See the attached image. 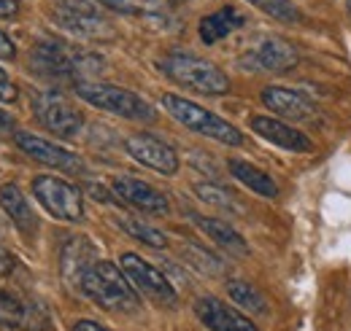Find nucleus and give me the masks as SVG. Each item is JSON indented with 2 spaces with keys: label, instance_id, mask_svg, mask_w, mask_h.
Wrapping results in <instances>:
<instances>
[{
  "label": "nucleus",
  "instance_id": "obj_33",
  "mask_svg": "<svg viewBox=\"0 0 351 331\" xmlns=\"http://www.w3.org/2000/svg\"><path fill=\"white\" fill-rule=\"evenodd\" d=\"M73 331H111V329H106V326H100L95 321H79V323H73Z\"/></svg>",
  "mask_w": 351,
  "mask_h": 331
},
{
  "label": "nucleus",
  "instance_id": "obj_11",
  "mask_svg": "<svg viewBox=\"0 0 351 331\" xmlns=\"http://www.w3.org/2000/svg\"><path fill=\"white\" fill-rule=\"evenodd\" d=\"M14 140H16V146H19L30 159H36V162H41V165H46V167L65 170V172H84V170H87L84 162H82L73 151H65V148H60V146L49 143V140L38 137V135L16 132V135H14Z\"/></svg>",
  "mask_w": 351,
  "mask_h": 331
},
{
  "label": "nucleus",
  "instance_id": "obj_6",
  "mask_svg": "<svg viewBox=\"0 0 351 331\" xmlns=\"http://www.w3.org/2000/svg\"><path fill=\"white\" fill-rule=\"evenodd\" d=\"M33 62L44 76H51V79H76V81H82L79 79L82 73L97 70V59L95 57L82 54L76 49H68V46L54 41L38 43L36 51H33Z\"/></svg>",
  "mask_w": 351,
  "mask_h": 331
},
{
  "label": "nucleus",
  "instance_id": "obj_14",
  "mask_svg": "<svg viewBox=\"0 0 351 331\" xmlns=\"http://www.w3.org/2000/svg\"><path fill=\"white\" fill-rule=\"evenodd\" d=\"M252 129L265 137L267 143L292 151V154H311L313 151V140L308 137L306 132L295 129L292 124H287L284 119H273V116H252Z\"/></svg>",
  "mask_w": 351,
  "mask_h": 331
},
{
  "label": "nucleus",
  "instance_id": "obj_25",
  "mask_svg": "<svg viewBox=\"0 0 351 331\" xmlns=\"http://www.w3.org/2000/svg\"><path fill=\"white\" fill-rule=\"evenodd\" d=\"M254 8H260L263 14L278 19V22H300V11L292 0H246Z\"/></svg>",
  "mask_w": 351,
  "mask_h": 331
},
{
  "label": "nucleus",
  "instance_id": "obj_34",
  "mask_svg": "<svg viewBox=\"0 0 351 331\" xmlns=\"http://www.w3.org/2000/svg\"><path fill=\"white\" fill-rule=\"evenodd\" d=\"M346 8H349V16H351V0H346Z\"/></svg>",
  "mask_w": 351,
  "mask_h": 331
},
{
  "label": "nucleus",
  "instance_id": "obj_35",
  "mask_svg": "<svg viewBox=\"0 0 351 331\" xmlns=\"http://www.w3.org/2000/svg\"><path fill=\"white\" fill-rule=\"evenodd\" d=\"M173 3H184V0H173Z\"/></svg>",
  "mask_w": 351,
  "mask_h": 331
},
{
  "label": "nucleus",
  "instance_id": "obj_24",
  "mask_svg": "<svg viewBox=\"0 0 351 331\" xmlns=\"http://www.w3.org/2000/svg\"><path fill=\"white\" fill-rule=\"evenodd\" d=\"M117 224H119L122 232H128L132 240H138V243H143V246H152V248H165V246H168V237H165L160 229H154V226H149V224H143V221H138V218L122 215Z\"/></svg>",
  "mask_w": 351,
  "mask_h": 331
},
{
  "label": "nucleus",
  "instance_id": "obj_12",
  "mask_svg": "<svg viewBox=\"0 0 351 331\" xmlns=\"http://www.w3.org/2000/svg\"><path fill=\"white\" fill-rule=\"evenodd\" d=\"M298 65V49L284 38H265L243 57V68L265 73H287Z\"/></svg>",
  "mask_w": 351,
  "mask_h": 331
},
{
  "label": "nucleus",
  "instance_id": "obj_28",
  "mask_svg": "<svg viewBox=\"0 0 351 331\" xmlns=\"http://www.w3.org/2000/svg\"><path fill=\"white\" fill-rule=\"evenodd\" d=\"M16 97H19V92H16L14 81L0 70V100L3 103H16Z\"/></svg>",
  "mask_w": 351,
  "mask_h": 331
},
{
  "label": "nucleus",
  "instance_id": "obj_19",
  "mask_svg": "<svg viewBox=\"0 0 351 331\" xmlns=\"http://www.w3.org/2000/svg\"><path fill=\"white\" fill-rule=\"evenodd\" d=\"M243 25H246V16L238 8L224 5V8H219V11H214V14H208V16L200 19L197 33H200V41L214 46V43H219L221 38H227L230 33H235Z\"/></svg>",
  "mask_w": 351,
  "mask_h": 331
},
{
  "label": "nucleus",
  "instance_id": "obj_23",
  "mask_svg": "<svg viewBox=\"0 0 351 331\" xmlns=\"http://www.w3.org/2000/svg\"><path fill=\"white\" fill-rule=\"evenodd\" d=\"M227 293H230V299H232L238 307H243V310H249V313H257V315H260V313L267 310L265 296L254 289L252 283H246V280H230V283H227Z\"/></svg>",
  "mask_w": 351,
  "mask_h": 331
},
{
  "label": "nucleus",
  "instance_id": "obj_32",
  "mask_svg": "<svg viewBox=\"0 0 351 331\" xmlns=\"http://www.w3.org/2000/svg\"><path fill=\"white\" fill-rule=\"evenodd\" d=\"M14 269V256L0 248V275H8Z\"/></svg>",
  "mask_w": 351,
  "mask_h": 331
},
{
  "label": "nucleus",
  "instance_id": "obj_15",
  "mask_svg": "<svg viewBox=\"0 0 351 331\" xmlns=\"http://www.w3.org/2000/svg\"><path fill=\"white\" fill-rule=\"evenodd\" d=\"M195 315L211 331H260L243 313H238L217 296H200L195 302Z\"/></svg>",
  "mask_w": 351,
  "mask_h": 331
},
{
  "label": "nucleus",
  "instance_id": "obj_18",
  "mask_svg": "<svg viewBox=\"0 0 351 331\" xmlns=\"http://www.w3.org/2000/svg\"><path fill=\"white\" fill-rule=\"evenodd\" d=\"M0 207L5 210V215L16 224V229H19L25 237H33V235H36V229H38V218H36L33 207H30L27 197L22 194L19 186L5 183V186L0 189Z\"/></svg>",
  "mask_w": 351,
  "mask_h": 331
},
{
  "label": "nucleus",
  "instance_id": "obj_17",
  "mask_svg": "<svg viewBox=\"0 0 351 331\" xmlns=\"http://www.w3.org/2000/svg\"><path fill=\"white\" fill-rule=\"evenodd\" d=\"M0 326H8V329H46V315L36 304H27V302L16 299L14 293L0 289Z\"/></svg>",
  "mask_w": 351,
  "mask_h": 331
},
{
  "label": "nucleus",
  "instance_id": "obj_5",
  "mask_svg": "<svg viewBox=\"0 0 351 331\" xmlns=\"http://www.w3.org/2000/svg\"><path fill=\"white\" fill-rule=\"evenodd\" d=\"M33 194L36 200L44 205V210L57 218V221H82L84 218V200H82V191L62 181V178H54V175H38L33 181Z\"/></svg>",
  "mask_w": 351,
  "mask_h": 331
},
{
  "label": "nucleus",
  "instance_id": "obj_16",
  "mask_svg": "<svg viewBox=\"0 0 351 331\" xmlns=\"http://www.w3.org/2000/svg\"><path fill=\"white\" fill-rule=\"evenodd\" d=\"M263 103L265 108H270L276 116H281L287 122H306L316 111L306 94H300L295 89H284V86H265Z\"/></svg>",
  "mask_w": 351,
  "mask_h": 331
},
{
  "label": "nucleus",
  "instance_id": "obj_7",
  "mask_svg": "<svg viewBox=\"0 0 351 331\" xmlns=\"http://www.w3.org/2000/svg\"><path fill=\"white\" fill-rule=\"evenodd\" d=\"M33 111H36V119L46 129H51L57 137H65V140H73L82 132V127H84V116L57 89H46L41 94H36Z\"/></svg>",
  "mask_w": 351,
  "mask_h": 331
},
{
  "label": "nucleus",
  "instance_id": "obj_9",
  "mask_svg": "<svg viewBox=\"0 0 351 331\" xmlns=\"http://www.w3.org/2000/svg\"><path fill=\"white\" fill-rule=\"evenodd\" d=\"M57 22L84 38H100V36H111L106 19L97 14V8L92 5V0H60L57 11H54Z\"/></svg>",
  "mask_w": 351,
  "mask_h": 331
},
{
  "label": "nucleus",
  "instance_id": "obj_8",
  "mask_svg": "<svg viewBox=\"0 0 351 331\" xmlns=\"http://www.w3.org/2000/svg\"><path fill=\"white\" fill-rule=\"evenodd\" d=\"M119 267L128 275V280L135 286V291H141L146 299H152L154 304H165V307H173L176 304V299H178L176 289L157 267H152L149 261H143L135 253H122Z\"/></svg>",
  "mask_w": 351,
  "mask_h": 331
},
{
  "label": "nucleus",
  "instance_id": "obj_22",
  "mask_svg": "<svg viewBox=\"0 0 351 331\" xmlns=\"http://www.w3.org/2000/svg\"><path fill=\"white\" fill-rule=\"evenodd\" d=\"M230 175L235 178V181H241L246 189H252L254 194H260V197H267V200H273V197H278V186H276V181L263 172L260 167L249 165V162H243V159H230Z\"/></svg>",
  "mask_w": 351,
  "mask_h": 331
},
{
  "label": "nucleus",
  "instance_id": "obj_27",
  "mask_svg": "<svg viewBox=\"0 0 351 331\" xmlns=\"http://www.w3.org/2000/svg\"><path fill=\"white\" fill-rule=\"evenodd\" d=\"M95 3H100L111 11H117V14H138V5L132 0H95Z\"/></svg>",
  "mask_w": 351,
  "mask_h": 331
},
{
  "label": "nucleus",
  "instance_id": "obj_20",
  "mask_svg": "<svg viewBox=\"0 0 351 331\" xmlns=\"http://www.w3.org/2000/svg\"><path fill=\"white\" fill-rule=\"evenodd\" d=\"M192 221H195L217 246H221V248L227 250V253H232V256H246V253H249L246 240H243L227 221H221V218H203V215H192Z\"/></svg>",
  "mask_w": 351,
  "mask_h": 331
},
{
  "label": "nucleus",
  "instance_id": "obj_21",
  "mask_svg": "<svg viewBox=\"0 0 351 331\" xmlns=\"http://www.w3.org/2000/svg\"><path fill=\"white\" fill-rule=\"evenodd\" d=\"M95 248L89 246L84 237H73L68 240V246L62 248V272L68 278V283H82V275L87 272L89 264H95Z\"/></svg>",
  "mask_w": 351,
  "mask_h": 331
},
{
  "label": "nucleus",
  "instance_id": "obj_4",
  "mask_svg": "<svg viewBox=\"0 0 351 331\" xmlns=\"http://www.w3.org/2000/svg\"><path fill=\"white\" fill-rule=\"evenodd\" d=\"M162 108L173 116L178 124L192 129V132H197V135H206L211 140H219L224 146H241L243 143V135L230 124V122H224L221 116L206 111L203 105H197V103H192L186 97H178V94L168 92V94H162Z\"/></svg>",
  "mask_w": 351,
  "mask_h": 331
},
{
  "label": "nucleus",
  "instance_id": "obj_2",
  "mask_svg": "<svg viewBox=\"0 0 351 331\" xmlns=\"http://www.w3.org/2000/svg\"><path fill=\"white\" fill-rule=\"evenodd\" d=\"M160 68L171 81L181 83L192 92H200V94H227L230 92V79L224 76V70L195 54L173 51L160 62Z\"/></svg>",
  "mask_w": 351,
  "mask_h": 331
},
{
  "label": "nucleus",
  "instance_id": "obj_1",
  "mask_svg": "<svg viewBox=\"0 0 351 331\" xmlns=\"http://www.w3.org/2000/svg\"><path fill=\"white\" fill-rule=\"evenodd\" d=\"M79 289L97 307L111 310V313H130V310L138 307L135 286L128 280V275L122 272V267H117L111 261H95V264H89L87 272L82 275Z\"/></svg>",
  "mask_w": 351,
  "mask_h": 331
},
{
  "label": "nucleus",
  "instance_id": "obj_30",
  "mask_svg": "<svg viewBox=\"0 0 351 331\" xmlns=\"http://www.w3.org/2000/svg\"><path fill=\"white\" fill-rule=\"evenodd\" d=\"M16 11H19V0H0V19L16 16Z\"/></svg>",
  "mask_w": 351,
  "mask_h": 331
},
{
  "label": "nucleus",
  "instance_id": "obj_10",
  "mask_svg": "<svg viewBox=\"0 0 351 331\" xmlns=\"http://www.w3.org/2000/svg\"><path fill=\"white\" fill-rule=\"evenodd\" d=\"M125 151L130 154L135 162H141L143 167H152L162 175H176L178 172V157L176 151L160 137L149 135V132H138L130 135L125 140Z\"/></svg>",
  "mask_w": 351,
  "mask_h": 331
},
{
  "label": "nucleus",
  "instance_id": "obj_26",
  "mask_svg": "<svg viewBox=\"0 0 351 331\" xmlns=\"http://www.w3.org/2000/svg\"><path fill=\"white\" fill-rule=\"evenodd\" d=\"M195 191H197V197H200L203 202H211V205H217V207H227V210L238 207L235 205V200H232V194H230L227 189L214 186V183H197Z\"/></svg>",
  "mask_w": 351,
  "mask_h": 331
},
{
  "label": "nucleus",
  "instance_id": "obj_13",
  "mask_svg": "<svg viewBox=\"0 0 351 331\" xmlns=\"http://www.w3.org/2000/svg\"><path fill=\"white\" fill-rule=\"evenodd\" d=\"M111 189H114V194H117L119 200H125L128 205L138 207V210H143V213L165 215V213L171 210L168 197H165L160 189H154L152 183H146V181H138V178H130V175H119V178H114Z\"/></svg>",
  "mask_w": 351,
  "mask_h": 331
},
{
  "label": "nucleus",
  "instance_id": "obj_29",
  "mask_svg": "<svg viewBox=\"0 0 351 331\" xmlns=\"http://www.w3.org/2000/svg\"><path fill=\"white\" fill-rule=\"evenodd\" d=\"M14 57H16V46L0 30V59H14Z\"/></svg>",
  "mask_w": 351,
  "mask_h": 331
},
{
  "label": "nucleus",
  "instance_id": "obj_3",
  "mask_svg": "<svg viewBox=\"0 0 351 331\" xmlns=\"http://www.w3.org/2000/svg\"><path fill=\"white\" fill-rule=\"evenodd\" d=\"M76 94L89 105L117 114L122 119H132V122H154L157 119V111L143 97H138L130 89L114 86V83L76 81Z\"/></svg>",
  "mask_w": 351,
  "mask_h": 331
},
{
  "label": "nucleus",
  "instance_id": "obj_31",
  "mask_svg": "<svg viewBox=\"0 0 351 331\" xmlns=\"http://www.w3.org/2000/svg\"><path fill=\"white\" fill-rule=\"evenodd\" d=\"M8 135H16V132H14V119H11L5 111H0V140L8 137Z\"/></svg>",
  "mask_w": 351,
  "mask_h": 331
}]
</instances>
